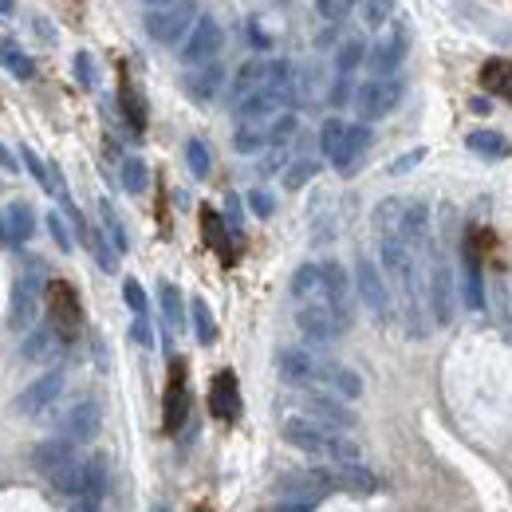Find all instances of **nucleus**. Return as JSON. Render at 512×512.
<instances>
[{
	"label": "nucleus",
	"mask_w": 512,
	"mask_h": 512,
	"mask_svg": "<svg viewBox=\"0 0 512 512\" xmlns=\"http://www.w3.org/2000/svg\"><path fill=\"white\" fill-rule=\"evenodd\" d=\"M276 367H280V379L292 386H308L316 394H331L339 402H351L363 394V379L343 367V363H331L308 347H280L276 351Z\"/></svg>",
	"instance_id": "obj_1"
},
{
	"label": "nucleus",
	"mask_w": 512,
	"mask_h": 512,
	"mask_svg": "<svg viewBox=\"0 0 512 512\" xmlns=\"http://www.w3.org/2000/svg\"><path fill=\"white\" fill-rule=\"evenodd\" d=\"M284 442L296 446L300 453L320 457L323 465H363V449L355 438H347L335 426L312 422V418H288L284 422Z\"/></svg>",
	"instance_id": "obj_2"
},
{
	"label": "nucleus",
	"mask_w": 512,
	"mask_h": 512,
	"mask_svg": "<svg viewBox=\"0 0 512 512\" xmlns=\"http://www.w3.org/2000/svg\"><path fill=\"white\" fill-rule=\"evenodd\" d=\"M280 489H308L312 501H320L323 493L367 497V493H379V477H375L367 465H312V469H304V473L284 477Z\"/></svg>",
	"instance_id": "obj_3"
},
{
	"label": "nucleus",
	"mask_w": 512,
	"mask_h": 512,
	"mask_svg": "<svg viewBox=\"0 0 512 512\" xmlns=\"http://www.w3.org/2000/svg\"><path fill=\"white\" fill-rule=\"evenodd\" d=\"M142 24H146V36L158 40V44H186V36L197 24V8L190 0H174V4H146L142 12Z\"/></svg>",
	"instance_id": "obj_4"
},
{
	"label": "nucleus",
	"mask_w": 512,
	"mask_h": 512,
	"mask_svg": "<svg viewBox=\"0 0 512 512\" xmlns=\"http://www.w3.org/2000/svg\"><path fill=\"white\" fill-rule=\"evenodd\" d=\"M398 103H402V79H394V75L390 79H367V83L355 87V115L363 119V127L386 119Z\"/></svg>",
	"instance_id": "obj_5"
},
{
	"label": "nucleus",
	"mask_w": 512,
	"mask_h": 512,
	"mask_svg": "<svg viewBox=\"0 0 512 512\" xmlns=\"http://www.w3.org/2000/svg\"><path fill=\"white\" fill-rule=\"evenodd\" d=\"M260 87H296L292 83V64L288 60H249L233 79V99L245 103Z\"/></svg>",
	"instance_id": "obj_6"
},
{
	"label": "nucleus",
	"mask_w": 512,
	"mask_h": 512,
	"mask_svg": "<svg viewBox=\"0 0 512 512\" xmlns=\"http://www.w3.org/2000/svg\"><path fill=\"white\" fill-rule=\"evenodd\" d=\"M489 233L485 229H473L465 241H461V296L473 312H485L489 300H485V268H481V241Z\"/></svg>",
	"instance_id": "obj_7"
},
{
	"label": "nucleus",
	"mask_w": 512,
	"mask_h": 512,
	"mask_svg": "<svg viewBox=\"0 0 512 512\" xmlns=\"http://www.w3.org/2000/svg\"><path fill=\"white\" fill-rule=\"evenodd\" d=\"M44 296H48V288H44V272H40V268L20 272V280L12 284V312H8L12 331H32V323H36V312H40Z\"/></svg>",
	"instance_id": "obj_8"
},
{
	"label": "nucleus",
	"mask_w": 512,
	"mask_h": 512,
	"mask_svg": "<svg viewBox=\"0 0 512 512\" xmlns=\"http://www.w3.org/2000/svg\"><path fill=\"white\" fill-rule=\"evenodd\" d=\"M44 304H48V327H52V331H56L64 343H71V339L79 335V320H83L75 288H71L67 280H52V284H48Z\"/></svg>",
	"instance_id": "obj_9"
},
{
	"label": "nucleus",
	"mask_w": 512,
	"mask_h": 512,
	"mask_svg": "<svg viewBox=\"0 0 512 512\" xmlns=\"http://www.w3.org/2000/svg\"><path fill=\"white\" fill-rule=\"evenodd\" d=\"M296 327L308 343H335L343 339V331L351 327V316L327 308V304H300L296 308Z\"/></svg>",
	"instance_id": "obj_10"
},
{
	"label": "nucleus",
	"mask_w": 512,
	"mask_h": 512,
	"mask_svg": "<svg viewBox=\"0 0 512 512\" xmlns=\"http://www.w3.org/2000/svg\"><path fill=\"white\" fill-rule=\"evenodd\" d=\"M103 430V402L99 398H79L64 418H60V438L71 446H87L95 442Z\"/></svg>",
	"instance_id": "obj_11"
},
{
	"label": "nucleus",
	"mask_w": 512,
	"mask_h": 512,
	"mask_svg": "<svg viewBox=\"0 0 512 512\" xmlns=\"http://www.w3.org/2000/svg\"><path fill=\"white\" fill-rule=\"evenodd\" d=\"M296 99V87H260L245 103H237V119L241 127H264V119H280L284 107Z\"/></svg>",
	"instance_id": "obj_12"
},
{
	"label": "nucleus",
	"mask_w": 512,
	"mask_h": 512,
	"mask_svg": "<svg viewBox=\"0 0 512 512\" xmlns=\"http://www.w3.org/2000/svg\"><path fill=\"white\" fill-rule=\"evenodd\" d=\"M221 44H225V32H221V24L213 20V16H197V24H193V32L186 36V44H182V64L190 67H205L213 64V56L221 52Z\"/></svg>",
	"instance_id": "obj_13"
},
{
	"label": "nucleus",
	"mask_w": 512,
	"mask_h": 512,
	"mask_svg": "<svg viewBox=\"0 0 512 512\" xmlns=\"http://www.w3.org/2000/svg\"><path fill=\"white\" fill-rule=\"evenodd\" d=\"M355 288H359V300L367 304V312L375 316L379 323L390 320V288H386L383 272L367 260V256H359V264H355Z\"/></svg>",
	"instance_id": "obj_14"
},
{
	"label": "nucleus",
	"mask_w": 512,
	"mask_h": 512,
	"mask_svg": "<svg viewBox=\"0 0 512 512\" xmlns=\"http://www.w3.org/2000/svg\"><path fill=\"white\" fill-rule=\"evenodd\" d=\"M430 316L438 327H449L453 323V312H457V284H453V268H449V260H434V268H430Z\"/></svg>",
	"instance_id": "obj_15"
},
{
	"label": "nucleus",
	"mask_w": 512,
	"mask_h": 512,
	"mask_svg": "<svg viewBox=\"0 0 512 512\" xmlns=\"http://www.w3.org/2000/svg\"><path fill=\"white\" fill-rule=\"evenodd\" d=\"M60 390H64V371L60 367H52V371H44L36 383H28L20 394H16V414H44L56 398H60Z\"/></svg>",
	"instance_id": "obj_16"
},
{
	"label": "nucleus",
	"mask_w": 512,
	"mask_h": 512,
	"mask_svg": "<svg viewBox=\"0 0 512 512\" xmlns=\"http://www.w3.org/2000/svg\"><path fill=\"white\" fill-rule=\"evenodd\" d=\"M170 386H166V410H162V426L166 434H178L186 426V414H190V386H186V363L174 359L170 363Z\"/></svg>",
	"instance_id": "obj_17"
},
{
	"label": "nucleus",
	"mask_w": 512,
	"mask_h": 512,
	"mask_svg": "<svg viewBox=\"0 0 512 512\" xmlns=\"http://www.w3.org/2000/svg\"><path fill=\"white\" fill-rule=\"evenodd\" d=\"M300 406H304V418L323 422V426H335V430H351V426L359 422V418H355V410H351L347 402L331 398V394H316V390H308V394L300 398Z\"/></svg>",
	"instance_id": "obj_18"
},
{
	"label": "nucleus",
	"mask_w": 512,
	"mask_h": 512,
	"mask_svg": "<svg viewBox=\"0 0 512 512\" xmlns=\"http://www.w3.org/2000/svg\"><path fill=\"white\" fill-rule=\"evenodd\" d=\"M430 217H434V209H430L426 201H406V209H402V225H398V241H402L410 253L430 249V241H434V233H430Z\"/></svg>",
	"instance_id": "obj_19"
},
{
	"label": "nucleus",
	"mask_w": 512,
	"mask_h": 512,
	"mask_svg": "<svg viewBox=\"0 0 512 512\" xmlns=\"http://www.w3.org/2000/svg\"><path fill=\"white\" fill-rule=\"evenodd\" d=\"M209 414L221 418V422H233L241 414V386H237L233 371L213 375V383H209Z\"/></svg>",
	"instance_id": "obj_20"
},
{
	"label": "nucleus",
	"mask_w": 512,
	"mask_h": 512,
	"mask_svg": "<svg viewBox=\"0 0 512 512\" xmlns=\"http://www.w3.org/2000/svg\"><path fill=\"white\" fill-rule=\"evenodd\" d=\"M367 146H371V127L351 123V127H347V138H343V146H339V150H335L327 162H331L339 174H351V170L359 166V158L367 154Z\"/></svg>",
	"instance_id": "obj_21"
},
{
	"label": "nucleus",
	"mask_w": 512,
	"mask_h": 512,
	"mask_svg": "<svg viewBox=\"0 0 512 512\" xmlns=\"http://www.w3.org/2000/svg\"><path fill=\"white\" fill-rule=\"evenodd\" d=\"M221 83H225V71H221L217 64L193 67V71L182 75V91L190 95L193 103H213L217 91H221Z\"/></svg>",
	"instance_id": "obj_22"
},
{
	"label": "nucleus",
	"mask_w": 512,
	"mask_h": 512,
	"mask_svg": "<svg viewBox=\"0 0 512 512\" xmlns=\"http://www.w3.org/2000/svg\"><path fill=\"white\" fill-rule=\"evenodd\" d=\"M402 56H406V36H386V40H379L371 52H367V67L375 71V79H390V71H398V64H402Z\"/></svg>",
	"instance_id": "obj_23"
},
{
	"label": "nucleus",
	"mask_w": 512,
	"mask_h": 512,
	"mask_svg": "<svg viewBox=\"0 0 512 512\" xmlns=\"http://www.w3.org/2000/svg\"><path fill=\"white\" fill-rule=\"evenodd\" d=\"M71 461H75V446L64 442V438H48V442H40V446L32 449V465H36L44 477H56Z\"/></svg>",
	"instance_id": "obj_24"
},
{
	"label": "nucleus",
	"mask_w": 512,
	"mask_h": 512,
	"mask_svg": "<svg viewBox=\"0 0 512 512\" xmlns=\"http://www.w3.org/2000/svg\"><path fill=\"white\" fill-rule=\"evenodd\" d=\"M64 351V339L44 323V327H36V331H28L24 335V343H20V355L28 359V363H48V359H56Z\"/></svg>",
	"instance_id": "obj_25"
},
{
	"label": "nucleus",
	"mask_w": 512,
	"mask_h": 512,
	"mask_svg": "<svg viewBox=\"0 0 512 512\" xmlns=\"http://www.w3.org/2000/svg\"><path fill=\"white\" fill-rule=\"evenodd\" d=\"M465 146H469L477 158H485V162H505L512 154V142L501 130H469V134H465Z\"/></svg>",
	"instance_id": "obj_26"
},
{
	"label": "nucleus",
	"mask_w": 512,
	"mask_h": 512,
	"mask_svg": "<svg viewBox=\"0 0 512 512\" xmlns=\"http://www.w3.org/2000/svg\"><path fill=\"white\" fill-rule=\"evenodd\" d=\"M4 229H8V245L32 241V233H36V213H32V205H28V201H12V205L4 209Z\"/></svg>",
	"instance_id": "obj_27"
},
{
	"label": "nucleus",
	"mask_w": 512,
	"mask_h": 512,
	"mask_svg": "<svg viewBox=\"0 0 512 512\" xmlns=\"http://www.w3.org/2000/svg\"><path fill=\"white\" fill-rule=\"evenodd\" d=\"M107 485H111V473H107V457L103 453H95V457H83V501H103V493H107Z\"/></svg>",
	"instance_id": "obj_28"
},
{
	"label": "nucleus",
	"mask_w": 512,
	"mask_h": 512,
	"mask_svg": "<svg viewBox=\"0 0 512 512\" xmlns=\"http://www.w3.org/2000/svg\"><path fill=\"white\" fill-rule=\"evenodd\" d=\"M292 296L300 304H323V272L320 264H300L292 272Z\"/></svg>",
	"instance_id": "obj_29"
},
{
	"label": "nucleus",
	"mask_w": 512,
	"mask_h": 512,
	"mask_svg": "<svg viewBox=\"0 0 512 512\" xmlns=\"http://www.w3.org/2000/svg\"><path fill=\"white\" fill-rule=\"evenodd\" d=\"M158 304H162V320L170 331H182L186 320V304H182V288L174 280H158Z\"/></svg>",
	"instance_id": "obj_30"
},
{
	"label": "nucleus",
	"mask_w": 512,
	"mask_h": 512,
	"mask_svg": "<svg viewBox=\"0 0 512 512\" xmlns=\"http://www.w3.org/2000/svg\"><path fill=\"white\" fill-rule=\"evenodd\" d=\"M0 67H4L12 79H20V83L36 79V64H32V60L20 52V44L8 40V36H0Z\"/></svg>",
	"instance_id": "obj_31"
},
{
	"label": "nucleus",
	"mask_w": 512,
	"mask_h": 512,
	"mask_svg": "<svg viewBox=\"0 0 512 512\" xmlns=\"http://www.w3.org/2000/svg\"><path fill=\"white\" fill-rule=\"evenodd\" d=\"M99 221H103V237L111 241V249L123 256V253H130V233H127V225H123V217L115 213V205L103 197L99 201Z\"/></svg>",
	"instance_id": "obj_32"
},
{
	"label": "nucleus",
	"mask_w": 512,
	"mask_h": 512,
	"mask_svg": "<svg viewBox=\"0 0 512 512\" xmlns=\"http://www.w3.org/2000/svg\"><path fill=\"white\" fill-rule=\"evenodd\" d=\"M201 237H205V245L213 249V253H221L225 260L233 256V249H229V229H225V221H221V213L217 209H201Z\"/></svg>",
	"instance_id": "obj_33"
},
{
	"label": "nucleus",
	"mask_w": 512,
	"mask_h": 512,
	"mask_svg": "<svg viewBox=\"0 0 512 512\" xmlns=\"http://www.w3.org/2000/svg\"><path fill=\"white\" fill-rule=\"evenodd\" d=\"M481 87L497 99H509L512 103V64L509 60H489L481 67Z\"/></svg>",
	"instance_id": "obj_34"
},
{
	"label": "nucleus",
	"mask_w": 512,
	"mask_h": 512,
	"mask_svg": "<svg viewBox=\"0 0 512 512\" xmlns=\"http://www.w3.org/2000/svg\"><path fill=\"white\" fill-rule=\"evenodd\" d=\"M190 320H193V339L201 347H213L217 343V320H213V312H209V304L201 296L190 304Z\"/></svg>",
	"instance_id": "obj_35"
},
{
	"label": "nucleus",
	"mask_w": 512,
	"mask_h": 512,
	"mask_svg": "<svg viewBox=\"0 0 512 512\" xmlns=\"http://www.w3.org/2000/svg\"><path fill=\"white\" fill-rule=\"evenodd\" d=\"M83 245L91 249V256L99 260L103 272H115V268H119V253L111 249V241L103 237V229H91V225H87V229H83Z\"/></svg>",
	"instance_id": "obj_36"
},
{
	"label": "nucleus",
	"mask_w": 512,
	"mask_h": 512,
	"mask_svg": "<svg viewBox=\"0 0 512 512\" xmlns=\"http://www.w3.org/2000/svg\"><path fill=\"white\" fill-rule=\"evenodd\" d=\"M56 485V493H64L71 501H83V457H75L71 465H64L56 477H48Z\"/></svg>",
	"instance_id": "obj_37"
},
{
	"label": "nucleus",
	"mask_w": 512,
	"mask_h": 512,
	"mask_svg": "<svg viewBox=\"0 0 512 512\" xmlns=\"http://www.w3.org/2000/svg\"><path fill=\"white\" fill-rule=\"evenodd\" d=\"M119 107H123L127 127L134 130V134H142V130H146V107H142V99H138V91H134L130 83L119 87Z\"/></svg>",
	"instance_id": "obj_38"
},
{
	"label": "nucleus",
	"mask_w": 512,
	"mask_h": 512,
	"mask_svg": "<svg viewBox=\"0 0 512 512\" xmlns=\"http://www.w3.org/2000/svg\"><path fill=\"white\" fill-rule=\"evenodd\" d=\"M146 186H150V170H146V162H142L138 154L123 158V190H127V193H142Z\"/></svg>",
	"instance_id": "obj_39"
},
{
	"label": "nucleus",
	"mask_w": 512,
	"mask_h": 512,
	"mask_svg": "<svg viewBox=\"0 0 512 512\" xmlns=\"http://www.w3.org/2000/svg\"><path fill=\"white\" fill-rule=\"evenodd\" d=\"M367 52H371V48H367L363 40H347V44L335 52V67H339V75H351L359 64H367Z\"/></svg>",
	"instance_id": "obj_40"
},
{
	"label": "nucleus",
	"mask_w": 512,
	"mask_h": 512,
	"mask_svg": "<svg viewBox=\"0 0 512 512\" xmlns=\"http://www.w3.org/2000/svg\"><path fill=\"white\" fill-rule=\"evenodd\" d=\"M186 166H190L193 178H209L213 158H209V146H205L201 138H190V142H186Z\"/></svg>",
	"instance_id": "obj_41"
},
{
	"label": "nucleus",
	"mask_w": 512,
	"mask_h": 512,
	"mask_svg": "<svg viewBox=\"0 0 512 512\" xmlns=\"http://www.w3.org/2000/svg\"><path fill=\"white\" fill-rule=\"evenodd\" d=\"M320 174V162H312V158H300V162H292L288 166V174H284V186L288 190H304L312 178Z\"/></svg>",
	"instance_id": "obj_42"
},
{
	"label": "nucleus",
	"mask_w": 512,
	"mask_h": 512,
	"mask_svg": "<svg viewBox=\"0 0 512 512\" xmlns=\"http://www.w3.org/2000/svg\"><path fill=\"white\" fill-rule=\"evenodd\" d=\"M347 127H351V123H343V119H335V115H331V119H327V123L320 127V150L327 154V158H331V154L343 146V138H347Z\"/></svg>",
	"instance_id": "obj_43"
},
{
	"label": "nucleus",
	"mask_w": 512,
	"mask_h": 512,
	"mask_svg": "<svg viewBox=\"0 0 512 512\" xmlns=\"http://www.w3.org/2000/svg\"><path fill=\"white\" fill-rule=\"evenodd\" d=\"M233 146H237L241 154H253L260 146H268V127H241L233 134Z\"/></svg>",
	"instance_id": "obj_44"
},
{
	"label": "nucleus",
	"mask_w": 512,
	"mask_h": 512,
	"mask_svg": "<svg viewBox=\"0 0 512 512\" xmlns=\"http://www.w3.org/2000/svg\"><path fill=\"white\" fill-rule=\"evenodd\" d=\"M123 300H127L130 312H134V320H146L150 304H146V292H142V284H138V280H123Z\"/></svg>",
	"instance_id": "obj_45"
},
{
	"label": "nucleus",
	"mask_w": 512,
	"mask_h": 512,
	"mask_svg": "<svg viewBox=\"0 0 512 512\" xmlns=\"http://www.w3.org/2000/svg\"><path fill=\"white\" fill-rule=\"evenodd\" d=\"M390 12H394V4H386V0H367V4L359 8V16H363L367 28H383L386 20H390Z\"/></svg>",
	"instance_id": "obj_46"
},
{
	"label": "nucleus",
	"mask_w": 512,
	"mask_h": 512,
	"mask_svg": "<svg viewBox=\"0 0 512 512\" xmlns=\"http://www.w3.org/2000/svg\"><path fill=\"white\" fill-rule=\"evenodd\" d=\"M44 221H48V233H52L56 249H60V253H71V249H75V241H71V233H67L64 217H60V213H48Z\"/></svg>",
	"instance_id": "obj_47"
},
{
	"label": "nucleus",
	"mask_w": 512,
	"mask_h": 512,
	"mask_svg": "<svg viewBox=\"0 0 512 512\" xmlns=\"http://www.w3.org/2000/svg\"><path fill=\"white\" fill-rule=\"evenodd\" d=\"M245 201H249V209H253L256 217H264V221L276 213V197H272L268 190H260V186H256V190H249V197H245Z\"/></svg>",
	"instance_id": "obj_48"
},
{
	"label": "nucleus",
	"mask_w": 512,
	"mask_h": 512,
	"mask_svg": "<svg viewBox=\"0 0 512 512\" xmlns=\"http://www.w3.org/2000/svg\"><path fill=\"white\" fill-rule=\"evenodd\" d=\"M75 75H79V87H95L99 79H95V60L87 56V52H75Z\"/></svg>",
	"instance_id": "obj_49"
},
{
	"label": "nucleus",
	"mask_w": 512,
	"mask_h": 512,
	"mask_svg": "<svg viewBox=\"0 0 512 512\" xmlns=\"http://www.w3.org/2000/svg\"><path fill=\"white\" fill-rule=\"evenodd\" d=\"M20 158H24V166H28V174H32V178H36L40 186H48V166L40 162V154H36L32 146H24V150H20Z\"/></svg>",
	"instance_id": "obj_50"
},
{
	"label": "nucleus",
	"mask_w": 512,
	"mask_h": 512,
	"mask_svg": "<svg viewBox=\"0 0 512 512\" xmlns=\"http://www.w3.org/2000/svg\"><path fill=\"white\" fill-rule=\"evenodd\" d=\"M316 12H320L323 20L339 24L343 16H351V4H347V0H320V4H316Z\"/></svg>",
	"instance_id": "obj_51"
},
{
	"label": "nucleus",
	"mask_w": 512,
	"mask_h": 512,
	"mask_svg": "<svg viewBox=\"0 0 512 512\" xmlns=\"http://www.w3.org/2000/svg\"><path fill=\"white\" fill-rule=\"evenodd\" d=\"M292 130H296V115H280V119L268 127V146H280V142H284Z\"/></svg>",
	"instance_id": "obj_52"
},
{
	"label": "nucleus",
	"mask_w": 512,
	"mask_h": 512,
	"mask_svg": "<svg viewBox=\"0 0 512 512\" xmlns=\"http://www.w3.org/2000/svg\"><path fill=\"white\" fill-rule=\"evenodd\" d=\"M130 339H134L138 347H154V327H150V320L130 323Z\"/></svg>",
	"instance_id": "obj_53"
},
{
	"label": "nucleus",
	"mask_w": 512,
	"mask_h": 512,
	"mask_svg": "<svg viewBox=\"0 0 512 512\" xmlns=\"http://www.w3.org/2000/svg\"><path fill=\"white\" fill-rule=\"evenodd\" d=\"M422 154H426V150H410V154L394 158V162H390V174H406V170H414V166L422 162Z\"/></svg>",
	"instance_id": "obj_54"
},
{
	"label": "nucleus",
	"mask_w": 512,
	"mask_h": 512,
	"mask_svg": "<svg viewBox=\"0 0 512 512\" xmlns=\"http://www.w3.org/2000/svg\"><path fill=\"white\" fill-rule=\"evenodd\" d=\"M351 99V75H339V83L331 87V107H343Z\"/></svg>",
	"instance_id": "obj_55"
},
{
	"label": "nucleus",
	"mask_w": 512,
	"mask_h": 512,
	"mask_svg": "<svg viewBox=\"0 0 512 512\" xmlns=\"http://www.w3.org/2000/svg\"><path fill=\"white\" fill-rule=\"evenodd\" d=\"M284 166V146H272L268 158H260V174H276Z\"/></svg>",
	"instance_id": "obj_56"
},
{
	"label": "nucleus",
	"mask_w": 512,
	"mask_h": 512,
	"mask_svg": "<svg viewBox=\"0 0 512 512\" xmlns=\"http://www.w3.org/2000/svg\"><path fill=\"white\" fill-rule=\"evenodd\" d=\"M320 501H304V497H296V501H280L272 512H316Z\"/></svg>",
	"instance_id": "obj_57"
},
{
	"label": "nucleus",
	"mask_w": 512,
	"mask_h": 512,
	"mask_svg": "<svg viewBox=\"0 0 512 512\" xmlns=\"http://www.w3.org/2000/svg\"><path fill=\"white\" fill-rule=\"evenodd\" d=\"M0 166H4L8 174H16V166H20V162H16V154H12V150H4V142H0Z\"/></svg>",
	"instance_id": "obj_58"
},
{
	"label": "nucleus",
	"mask_w": 512,
	"mask_h": 512,
	"mask_svg": "<svg viewBox=\"0 0 512 512\" xmlns=\"http://www.w3.org/2000/svg\"><path fill=\"white\" fill-rule=\"evenodd\" d=\"M71 512H103V509H99L95 501H75V505H71Z\"/></svg>",
	"instance_id": "obj_59"
},
{
	"label": "nucleus",
	"mask_w": 512,
	"mask_h": 512,
	"mask_svg": "<svg viewBox=\"0 0 512 512\" xmlns=\"http://www.w3.org/2000/svg\"><path fill=\"white\" fill-rule=\"evenodd\" d=\"M16 12V4H8V0H0V16H12Z\"/></svg>",
	"instance_id": "obj_60"
},
{
	"label": "nucleus",
	"mask_w": 512,
	"mask_h": 512,
	"mask_svg": "<svg viewBox=\"0 0 512 512\" xmlns=\"http://www.w3.org/2000/svg\"><path fill=\"white\" fill-rule=\"evenodd\" d=\"M150 512H170V505H150Z\"/></svg>",
	"instance_id": "obj_61"
},
{
	"label": "nucleus",
	"mask_w": 512,
	"mask_h": 512,
	"mask_svg": "<svg viewBox=\"0 0 512 512\" xmlns=\"http://www.w3.org/2000/svg\"><path fill=\"white\" fill-rule=\"evenodd\" d=\"M0 241H4V245H8V229H4V225H0Z\"/></svg>",
	"instance_id": "obj_62"
}]
</instances>
